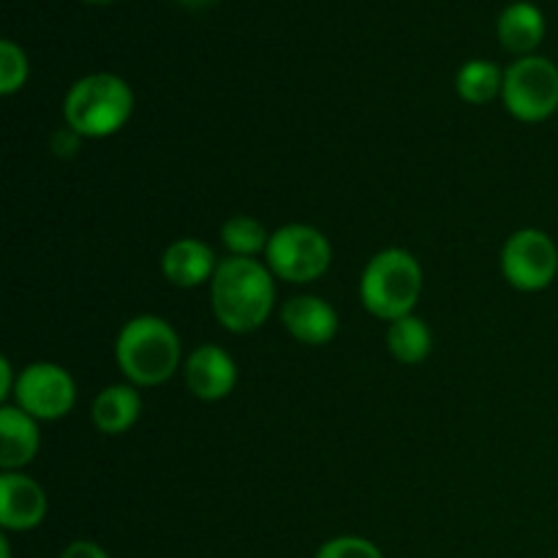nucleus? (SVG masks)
I'll list each match as a JSON object with an SVG mask.
<instances>
[{"mask_svg":"<svg viewBox=\"0 0 558 558\" xmlns=\"http://www.w3.org/2000/svg\"><path fill=\"white\" fill-rule=\"evenodd\" d=\"M210 303L216 319L229 332L259 330L276 305V281L270 267L248 256H229L218 262L210 281Z\"/></svg>","mask_w":558,"mask_h":558,"instance_id":"1","label":"nucleus"},{"mask_svg":"<svg viewBox=\"0 0 558 558\" xmlns=\"http://www.w3.org/2000/svg\"><path fill=\"white\" fill-rule=\"evenodd\" d=\"M114 357L131 385L158 387L180 368V336L161 316H136L120 330Z\"/></svg>","mask_w":558,"mask_h":558,"instance_id":"2","label":"nucleus"},{"mask_svg":"<svg viewBox=\"0 0 558 558\" xmlns=\"http://www.w3.org/2000/svg\"><path fill=\"white\" fill-rule=\"evenodd\" d=\"M134 112V90L118 74H87L71 85L63 101L65 125L85 140H104L123 129Z\"/></svg>","mask_w":558,"mask_h":558,"instance_id":"3","label":"nucleus"},{"mask_svg":"<svg viewBox=\"0 0 558 558\" xmlns=\"http://www.w3.org/2000/svg\"><path fill=\"white\" fill-rule=\"evenodd\" d=\"M423 292V267L403 248H385L365 265L360 278V300L376 319H403Z\"/></svg>","mask_w":558,"mask_h":558,"instance_id":"4","label":"nucleus"},{"mask_svg":"<svg viewBox=\"0 0 558 558\" xmlns=\"http://www.w3.org/2000/svg\"><path fill=\"white\" fill-rule=\"evenodd\" d=\"M265 259L272 276L281 281L311 283L330 270L332 245L316 227L287 223L270 234Z\"/></svg>","mask_w":558,"mask_h":558,"instance_id":"5","label":"nucleus"},{"mask_svg":"<svg viewBox=\"0 0 558 558\" xmlns=\"http://www.w3.org/2000/svg\"><path fill=\"white\" fill-rule=\"evenodd\" d=\"M501 98L515 120L543 123L558 109V65L539 54L518 58L505 71Z\"/></svg>","mask_w":558,"mask_h":558,"instance_id":"6","label":"nucleus"},{"mask_svg":"<svg viewBox=\"0 0 558 558\" xmlns=\"http://www.w3.org/2000/svg\"><path fill=\"white\" fill-rule=\"evenodd\" d=\"M501 272L518 292H543L556 281L558 248L543 229H518L501 248Z\"/></svg>","mask_w":558,"mask_h":558,"instance_id":"7","label":"nucleus"},{"mask_svg":"<svg viewBox=\"0 0 558 558\" xmlns=\"http://www.w3.org/2000/svg\"><path fill=\"white\" fill-rule=\"evenodd\" d=\"M14 401L38 423H54L74 409L76 385L60 365L31 363L16 376Z\"/></svg>","mask_w":558,"mask_h":558,"instance_id":"8","label":"nucleus"},{"mask_svg":"<svg viewBox=\"0 0 558 558\" xmlns=\"http://www.w3.org/2000/svg\"><path fill=\"white\" fill-rule=\"evenodd\" d=\"M238 385V365L232 354L216 343H205L185 360V387L199 401H221Z\"/></svg>","mask_w":558,"mask_h":558,"instance_id":"9","label":"nucleus"},{"mask_svg":"<svg viewBox=\"0 0 558 558\" xmlns=\"http://www.w3.org/2000/svg\"><path fill=\"white\" fill-rule=\"evenodd\" d=\"M47 518V494L22 472L0 477V526L5 532H31Z\"/></svg>","mask_w":558,"mask_h":558,"instance_id":"10","label":"nucleus"},{"mask_svg":"<svg viewBox=\"0 0 558 558\" xmlns=\"http://www.w3.org/2000/svg\"><path fill=\"white\" fill-rule=\"evenodd\" d=\"M281 322L289 336L305 347L330 343L338 332L336 308L316 294H300L289 300L281 311Z\"/></svg>","mask_w":558,"mask_h":558,"instance_id":"11","label":"nucleus"},{"mask_svg":"<svg viewBox=\"0 0 558 558\" xmlns=\"http://www.w3.org/2000/svg\"><path fill=\"white\" fill-rule=\"evenodd\" d=\"M218 270V259L207 243L196 238H180L163 251L161 272L172 287L194 289L199 283L213 281Z\"/></svg>","mask_w":558,"mask_h":558,"instance_id":"12","label":"nucleus"},{"mask_svg":"<svg viewBox=\"0 0 558 558\" xmlns=\"http://www.w3.org/2000/svg\"><path fill=\"white\" fill-rule=\"evenodd\" d=\"M38 447H41L38 420L22 412L20 407L5 403L0 409V469L20 472L38 456Z\"/></svg>","mask_w":558,"mask_h":558,"instance_id":"13","label":"nucleus"},{"mask_svg":"<svg viewBox=\"0 0 558 558\" xmlns=\"http://www.w3.org/2000/svg\"><path fill=\"white\" fill-rule=\"evenodd\" d=\"M545 38V16L534 3L518 0L499 16V41L507 52L529 58Z\"/></svg>","mask_w":558,"mask_h":558,"instance_id":"14","label":"nucleus"},{"mask_svg":"<svg viewBox=\"0 0 558 558\" xmlns=\"http://www.w3.org/2000/svg\"><path fill=\"white\" fill-rule=\"evenodd\" d=\"M93 425L107 436H120L140 420L142 398L134 385L104 387L93 401Z\"/></svg>","mask_w":558,"mask_h":558,"instance_id":"15","label":"nucleus"},{"mask_svg":"<svg viewBox=\"0 0 558 558\" xmlns=\"http://www.w3.org/2000/svg\"><path fill=\"white\" fill-rule=\"evenodd\" d=\"M387 349L403 365H417L434 349V336L420 316L409 314L403 319L390 322L387 327Z\"/></svg>","mask_w":558,"mask_h":558,"instance_id":"16","label":"nucleus"},{"mask_svg":"<svg viewBox=\"0 0 558 558\" xmlns=\"http://www.w3.org/2000/svg\"><path fill=\"white\" fill-rule=\"evenodd\" d=\"M501 87H505V71L494 60H469L456 76L458 96L466 104H490L501 96Z\"/></svg>","mask_w":558,"mask_h":558,"instance_id":"17","label":"nucleus"},{"mask_svg":"<svg viewBox=\"0 0 558 558\" xmlns=\"http://www.w3.org/2000/svg\"><path fill=\"white\" fill-rule=\"evenodd\" d=\"M221 240L232 256H248V259H256V254L267 251L270 234H267L265 223L256 221V218L232 216L221 227Z\"/></svg>","mask_w":558,"mask_h":558,"instance_id":"18","label":"nucleus"},{"mask_svg":"<svg viewBox=\"0 0 558 558\" xmlns=\"http://www.w3.org/2000/svg\"><path fill=\"white\" fill-rule=\"evenodd\" d=\"M27 71L31 65H27V54L22 52V47L3 38L0 41V93L14 96L16 90H22V85L27 82Z\"/></svg>","mask_w":558,"mask_h":558,"instance_id":"19","label":"nucleus"},{"mask_svg":"<svg viewBox=\"0 0 558 558\" xmlns=\"http://www.w3.org/2000/svg\"><path fill=\"white\" fill-rule=\"evenodd\" d=\"M316 558H385L381 550L376 548L371 539L365 537H336V539H327L319 550H316Z\"/></svg>","mask_w":558,"mask_h":558,"instance_id":"20","label":"nucleus"},{"mask_svg":"<svg viewBox=\"0 0 558 558\" xmlns=\"http://www.w3.org/2000/svg\"><path fill=\"white\" fill-rule=\"evenodd\" d=\"M60 558H109L107 550L96 543H87V539H76L69 548L60 554Z\"/></svg>","mask_w":558,"mask_h":558,"instance_id":"21","label":"nucleus"},{"mask_svg":"<svg viewBox=\"0 0 558 558\" xmlns=\"http://www.w3.org/2000/svg\"><path fill=\"white\" fill-rule=\"evenodd\" d=\"M16 390V379H14V368H11L9 357L0 360V401H9Z\"/></svg>","mask_w":558,"mask_h":558,"instance_id":"22","label":"nucleus"},{"mask_svg":"<svg viewBox=\"0 0 558 558\" xmlns=\"http://www.w3.org/2000/svg\"><path fill=\"white\" fill-rule=\"evenodd\" d=\"M178 3L189 5V9H205V5L216 3V0H178Z\"/></svg>","mask_w":558,"mask_h":558,"instance_id":"23","label":"nucleus"},{"mask_svg":"<svg viewBox=\"0 0 558 558\" xmlns=\"http://www.w3.org/2000/svg\"><path fill=\"white\" fill-rule=\"evenodd\" d=\"M0 558H11V550H9V539L0 537Z\"/></svg>","mask_w":558,"mask_h":558,"instance_id":"24","label":"nucleus"},{"mask_svg":"<svg viewBox=\"0 0 558 558\" xmlns=\"http://www.w3.org/2000/svg\"><path fill=\"white\" fill-rule=\"evenodd\" d=\"M85 3H96V5H104V3H112V0H85Z\"/></svg>","mask_w":558,"mask_h":558,"instance_id":"25","label":"nucleus"}]
</instances>
